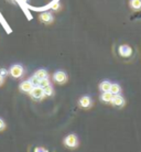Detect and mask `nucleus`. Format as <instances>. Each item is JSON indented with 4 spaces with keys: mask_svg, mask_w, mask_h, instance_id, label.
<instances>
[{
    "mask_svg": "<svg viewBox=\"0 0 141 152\" xmlns=\"http://www.w3.org/2000/svg\"><path fill=\"white\" fill-rule=\"evenodd\" d=\"M30 95L33 99H38V100H41V99L44 98V89H43L41 86H34L32 88V91H30Z\"/></svg>",
    "mask_w": 141,
    "mask_h": 152,
    "instance_id": "nucleus-1",
    "label": "nucleus"
},
{
    "mask_svg": "<svg viewBox=\"0 0 141 152\" xmlns=\"http://www.w3.org/2000/svg\"><path fill=\"white\" fill-rule=\"evenodd\" d=\"M10 75L12 77H15V78H19L21 76L23 75V67L21 65L19 64H15V65H12L11 67H10Z\"/></svg>",
    "mask_w": 141,
    "mask_h": 152,
    "instance_id": "nucleus-2",
    "label": "nucleus"
},
{
    "mask_svg": "<svg viewBox=\"0 0 141 152\" xmlns=\"http://www.w3.org/2000/svg\"><path fill=\"white\" fill-rule=\"evenodd\" d=\"M53 80L58 84H64V83H66V80H67V75H66V73L63 72V71H57V72L54 73Z\"/></svg>",
    "mask_w": 141,
    "mask_h": 152,
    "instance_id": "nucleus-3",
    "label": "nucleus"
},
{
    "mask_svg": "<svg viewBox=\"0 0 141 152\" xmlns=\"http://www.w3.org/2000/svg\"><path fill=\"white\" fill-rule=\"evenodd\" d=\"M64 143L66 147L69 148H75L77 145V138L75 134H69L67 137L64 139Z\"/></svg>",
    "mask_w": 141,
    "mask_h": 152,
    "instance_id": "nucleus-4",
    "label": "nucleus"
},
{
    "mask_svg": "<svg viewBox=\"0 0 141 152\" xmlns=\"http://www.w3.org/2000/svg\"><path fill=\"white\" fill-rule=\"evenodd\" d=\"M118 52H119V54H120V56H122V57H129V56H131V54H132V49H131L129 45H126V44H123V45L119 46Z\"/></svg>",
    "mask_w": 141,
    "mask_h": 152,
    "instance_id": "nucleus-5",
    "label": "nucleus"
},
{
    "mask_svg": "<svg viewBox=\"0 0 141 152\" xmlns=\"http://www.w3.org/2000/svg\"><path fill=\"white\" fill-rule=\"evenodd\" d=\"M39 19L41 22L45 23V24H50V23L53 22V15L51 12H42L39 17Z\"/></svg>",
    "mask_w": 141,
    "mask_h": 152,
    "instance_id": "nucleus-6",
    "label": "nucleus"
},
{
    "mask_svg": "<svg viewBox=\"0 0 141 152\" xmlns=\"http://www.w3.org/2000/svg\"><path fill=\"white\" fill-rule=\"evenodd\" d=\"M33 87H34V86H33V84L31 83L30 80H24V82H22V83L20 84V86H19L20 91H24V93H30Z\"/></svg>",
    "mask_w": 141,
    "mask_h": 152,
    "instance_id": "nucleus-7",
    "label": "nucleus"
},
{
    "mask_svg": "<svg viewBox=\"0 0 141 152\" xmlns=\"http://www.w3.org/2000/svg\"><path fill=\"white\" fill-rule=\"evenodd\" d=\"M111 104L116 107H121L125 105V99H123L122 96L119 95V94L118 95H114V98L111 100Z\"/></svg>",
    "mask_w": 141,
    "mask_h": 152,
    "instance_id": "nucleus-8",
    "label": "nucleus"
},
{
    "mask_svg": "<svg viewBox=\"0 0 141 152\" xmlns=\"http://www.w3.org/2000/svg\"><path fill=\"white\" fill-rule=\"evenodd\" d=\"M80 106L83 107V108H89L92 106V99L89 96H83L82 98L80 99Z\"/></svg>",
    "mask_w": 141,
    "mask_h": 152,
    "instance_id": "nucleus-9",
    "label": "nucleus"
},
{
    "mask_svg": "<svg viewBox=\"0 0 141 152\" xmlns=\"http://www.w3.org/2000/svg\"><path fill=\"white\" fill-rule=\"evenodd\" d=\"M113 98H114V94L110 91H103V94L100 95V99L104 103H111Z\"/></svg>",
    "mask_w": 141,
    "mask_h": 152,
    "instance_id": "nucleus-10",
    "label": "nucleus"
},
{
    "mask_svg": "<svg viewBox=\"0 0 141 152\" xmlns=\"http://www.w3.org/2000/svg\"><path fill=\"white\" fill-rule=\"evenodd\" d=\"M110 87H111V83L108 82V80H104L99 85V88H100L102 91H110Z\"/></svg>",
    "mask_w": 141,
    "mask_h": 152,
    "instance_id": "nucleus-11",
    "label": "nucleus"
},
{
    "mask_svg": "<svg viewBox=\"0 0 141 152\" xmlns=\"http://www.w3.org/2000/svg\"><path fill=\"white\" fill-rule=\"evenodd\" d=\"M129 4L134 10H141V0H130Z\"/></svg>",
    "mask_w": 141,
    "mask_h": 152,
    "instance_id": "nucleus-12",
    "label": "nucleus"
},
{
    "mask_svg": "<svg viewBox=\"0 0 141 152\" xmlns=\"http://www.w3.org/2000/svg\"><path fill=\"white\" fill-rule=\"evenodd\" d=\"M34 76H37L39 80L47 78V72H46L45 69H39V71H37V72H35Z\"/></svg>",
    "mask_w": 141,
    "mask_h": 152,
    "instance_id": "nucleus-13",
    "label": "nucleus"
},
{
    "mask_svg": "<svg viewBox=\"0 0 141 152\" xmlns=\"http://www.w3.org/2000/svg\"><path fill=\"white\" fill-rule=\"evenodd\" d=\"M120 91H121V87L119 84H111L110 93H113L114 95H118V94H120Z\"/></svg>",
    "mask_w": 141,
    "mask_h": 152,
    "instance_id": "nucleus-14",
    "label": "nucleus"
},
{
    "mask_svg": "<svg viewBox=\"0 0 141 152\" xmlns=\"http://www.w3.org/2000/svg\"><path fill=\"white\" fill-rule=\"evenodd\" d=\"M43 89H44V94H45V96H52L53 95V87H52L51 85L44 87Z\"/></svg>",
    "mask_w": 141,
    "mask_h": 152,
    "instance_id": "nucleus-15",
    "label": "nucleus"
},
{
    "mask_svg": "<svg viewBox=\"0 0 141 152\" xmlns=\"http://www.w3.org/2000/svg\"><path fill=\"white\" fill-rule=\"evenodd\" d=\"M50 85V80L49 78H43V80H40V83H39V86H41L42 88L46 87Z\"/></svg>",
    "mask_w": 141,
    "mask_h": 152,
    "instance_id": "nucleus-16",
    "label": "nucleus"
},
{
    "mask_svg": "<svg viewBox=\"0 0 141 152\" xmlns=\"http://www.w3.org/2000/svg\"><path fill=\"white\" fill-rule=\"evenodd\" d=\"M30 82L32 84H33V86H39V83H40V80H39L38 77H37V76H32V77H31L30 78Z\"/></svg>",
    "mask_w": 141,
    "mask_h": 152,
    "instance_id": "nucleus-17",
    "label": "nucleus"
},
{
    "mask_svg": "<svg viewBox=\"0 0 141 152\" xmlns=\"http://www.w3.org/2000/svg\"><path fill=\"white\" fill-rule=\"evenodd\" d=\"M4 128H6V124H4V121L0 118V131L1 130H4Z\"/></svg>",
    "mask_w": 141,
    "mask_h": 152,
    "instance_id": "nucleus-18",
    "label": "nucleus"
},
{
    "mask_svg": "<svg viewBox=\"0 0 141 152\" xmlns=\"http://www.w3.org/2000/svg\"><path fill=\"white\" fill-rule=\"evenodd\" d=\"M34 152H49L46 149H44V148H35V150H34Z\"/></svg>",
    "mask_w": 141,
    "mask_h": 152,
    "instance_id": "nucleus-19",
    "label": "nucleus"
},
{
    "mask_svg": "<svg viewBox=\"0 0 141 152\" xmlns=\"http://www.w3.org/2000/svg\"><path fill=\"white\" fill-rule=\"evenodd\" d=\"M53 10H55V11H57V10H58V9H60V4H58V2H55V4H53Z\"/></svg>",
    "mask_w": 141,
    "mask_h": 152,
    "instance_id": "nucleus-20",
    "label": "nucleus"
},
{
    "mask_svg": "<svg viewBox=\"0 0 141 152\" xmlns=\"http://www.w3.org/2000/svg\"><path fill=\"white\" fill-rule=\"evenodd\" d=\"M0 74H1L2 76H6L8 74V72L4 69H0Z\"/></svg>",
    "mask_w": 141,
    "mask_h": 152,
    "instance_id": "nucleus-21",
    "label": "nucleus"
},
{
    "mask_svg": "<svg viewBox=\"0 0 141 152\" xmlns=\"http://www.w3.org/2000/svg\"><path fill=\"white\" fill-rule=\"evenodd\" d=\"M2 83H4V76L0 74V85H2Z\"/></svg>",
    "mask_w": 141,
    "mask_h": 152,
    "instance_id": "nucleus-22",
    "label": "nucleus"
},
{
    "mask_svg": "<svg viewBox=\"0 0 141 152\" xmlns=\"http://www.w3.org/2000/svg\"><path fill=\"white\" fill-rule=\"evenodd\" d=\"M22 1H28V0H22Z\"/></svg>",
    "mask_w": 141,
    "mask_h": 152,
    "instance_id": "nucleus-23",
    "label": "nucleus"
}]
</instances>
